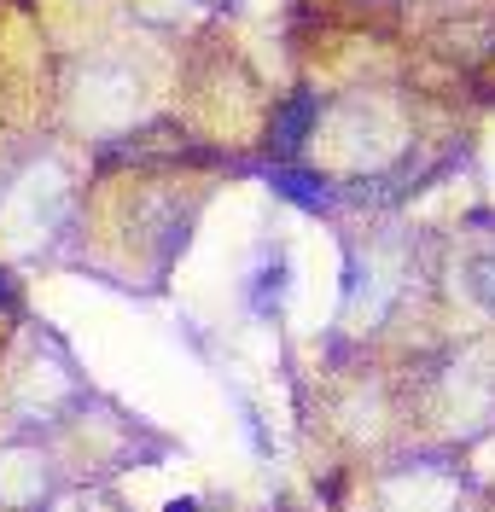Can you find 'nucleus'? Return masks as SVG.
<instances>
[{
	"label": "nucleus",
	"instance_id": "1",
	"mask_svg": "<svg viewBox=\"0 0 495 512\" xmlns=\"http://www.w3.org/2000/svg\"><path fill=\"white\" fill-rule=\"evenodd\" d=\"M274 192L297 198L303 210H321V204H327V187H321L315 175H297V169H274Z\"/></svg>",
	"mask_w": 495,
	"mask_h": 512
},
{
	"label": "nucleus",
	"instance_id": "2",
	"mask_svg": "<svg viewBox=\"0 0 495 512\" xmlns=\"http://www.w3.org/2000/svg\"><path fill=\"white\" fill-rule=\"evenodd\" d=\"M309 111H315V99L297 94L292 105H286V123H280V146H297L303 134H309Z\"/></svg>",
	"mask_w": 495,
	"mask_h": 512
},
{
	"label": "nucleus",
	"instance_id": "3",
	"mask_svg": "<svg viewBox=\"0 0 495 512\" xmlns=\"http://www.w3.org/2000/svg\"><path fill=\"white\" fill-rule=\"evenodd\" d=\"M169 512H193V507H187V501H181V507H169Z\"/></svg>",
	"mask_w": 495,
	"mask_h": 512
}]
</instances>
